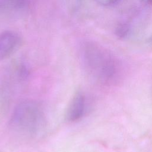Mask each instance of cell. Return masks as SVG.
I'll use <instances>...</instances> for the list:
<instances>
[{
  "instance_id": "obj_1",
  "label": "cell",
  "mask_w": 152,
  "mask_h": 152,
  "mask_svg": "<svg viewBox=\"0 0 152 152\" xmlns=\"http://www.w3.org/2000/svg\"><path fill=\"white\" fill-rule=\"evenodd\" d=\"M80 61L86 73L99 84L114 86L124 78L120 62L100 45L92 42L84 43L80 50Z\"/></svg>"
},
{
  "instance_id": "obj_2",
  "label": "cell",
  "mask_w": 152,
  "mask_h": 152,
  "mask_svg": "<svg viewBox=\"0 0 152 152\" xmlns=\"http://www.w3.org/2000/svg\"><path fill=\"white\" fill-rule=\"evenodd\" d=\"M10 124L13 129L20 133L35 135L43 131L45 126V114L37 102L24 100L15 107Z\"/></svg>"
},
{
  "instance_id": "obj_3",
  "label": "cell",
  "mask_w": 152,
  "mask_h": 152,
  "mask_svg": "<svg viewBox=\"0 0 152 152\" xmlns=\"http://www.w3.org/2000/svg\"><path fill=\"white\" fill-rule=\"evenodd\" d=\"M21 45V37L16 32L8 30L0 33V60L11 56Z\"/></svg>"
},
{
  "instance_id": "obj_4",
  "label": "cell",
  "mask_w": 152,
  "mask_h": 152,
  "mask_svg": "<svg viewBox=\"0 0 152 152\" xmlns=\"http://www.w3.org/2000/svg\"><path fill=\"white\" fill-rule=\"evenodd\" d=\"M86 107V100L84 93L81 91L75 93L67 107L65 113L66 120L70 122L80 120L84 114Z\"/></svg>"
},
{
  "instance_id": "obj_5",
  "label": "cell",
  "mask_w": 152,
  "mask_h": 152,
  "mask_svg": "<svg viewBox=\"0 0 152 152\" xmlns=\"http://www.w3.org/2000/svg\"><path fill=\"white\" fill-rule=\"evenodd\" d=\"M31 0H0V11H17L26 8Z\"/></svg>"
},
{
  "instance_id": "obj_6",
  "label": "cell",
  "mask_w": 152,
  "mask_h": 152,
  "mask_svg": "<svg viewBox=\"0 0 152 152\" xmlns=\"http://www.w3.org/2000/svg\"><path fill=\"white\" fill-rule=\"evenodd\" d=\"M97 4L103 6H110L118 3L120 0H94Z\"/></svg>"
},
{
  "instance_id": "obj_7",
  "label": "cell",
  "mask_w": 152,
  "mask_h": 152,
  "mask_svg": "<svg viewBox=\"0 0 152 152\" xmlns=\"http://www.w3.org/2000/svg\"><path fill=\"white\" fill-rule=\"evenodd\" d=\"M142 1L147 5H152V0H142Z\"/></svg>"
}]
</instances>
